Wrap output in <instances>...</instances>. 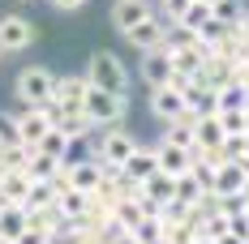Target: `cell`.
Segmentation results:
<instances>
[{
	"instance_id": "cell-1",
	"label": "cell",
	"mask_w": 249,
	"mask_h": 244,
	"mask_svg": "<svg viewBox=\"0 0 249 244\" xmlns=\"http://www.w3.org/2000/svg\"><path fill=\"white\" fill-rule=\"evenodd\" d=\"M86 81L90 86H99V90H112V95H129V86H133V77L124 69V60L116 51H90V60H86Z\"/></svg>"
},
{
	"instance_id": "cell-2",
	"label": "cell",
	"mask_w": 249,
	"mask_h": 244,
	"mask_svg": "<svg viewBox=\"0 0 249 244\" xmlns=\"http://www.w3.org/2000/svg\"><path fill=\"white\" fill-rule=\"evenodd\" d=\"M90 129H112V124H124L129 116V95H112V90H99V86H86V103H82Z\"/></svg>"
},
{
	"instance_id": "cell-3",
	"label": "cell",
	"mask_w": 249,
	"mask_h": 244,
	"mask_svg": "<svg viewBox=\"0 0 249 244\" xmlns=\"http://www.w3.org/2000/svg\"><path fill=\"white\" fill-rule=\"evenodd\" d=\"M52 90H56V73L48 65H22L13 73V98L22 107H43L52 98Z\"/></svg>"
},
{
	"instance_id": "cell-4",
	"label": "cell",
	"mask_w": 249,
	"mask_h": 244,
	"mask_svg": "<svg viewBox=\"0 0 249 244\" xmlns=\"http://www.w3.org/2000/svg\"><path fill=\"white\" fill-rule=\"evenodd\" d=\"M146 107H150V116H155L159 124H176V120H189V116H194V112H189V98H185V90H180L176 81L150 86Z\"/></svg>"
},
{
	"instance_id": "cell-5",
	"label": "cell",
	"mask_w": 249,
	"mask_h": 244,
	"mask_svg": "<svg viewBox=\"0 0 249 244\" xmlns=\"http://www.w3.org/2000/svg\"><path fill=\"white\" fill-rule=\"evenodd\" d=\"M133 150H138V137H133L124 124L99 129V142H95V159H99L103 167H124Z\"/></svg>"
},
{
	"instance_id": "cell-6",
	"label": "cell",
	"mask_w": 249,
	"mask_h": 244,
	"mask_svg": "<svg viewBox=\"0 0 249 244\" xmlns=\"http://www.w3.org/2000/svg\"><path fill=\"white\" fill-rule=\"evenodd\" d=\"M48 129H52L48 107H22V103H18V112H9V116H4V133H9V137H18V142H26V146H35Z\"/></svg>"
},
{
	"instance_id": "cell-7",
	"label": "cell",
	"mask_w": 249,
	"mask_h": 244,
	"mask_svg": "<svg viewBox=\"0 0 249 244\" xmlns=\"http://www.w3.org/2000/svg\"><path fill=\"white\" fill-rule=\"evenodd\" d=\"M35 43H39V26L30 17H22V13H4L0 17V51L4 56H22Z\"/></svg>"
},
{
	"instance_id": "cell-8",
	"label": "cell",
	"mask_w": 249,
	"mask_h": 244,
	"mask_svg": "<svg viewBox=\"0 0 249 244\" xmlns=\"http://www.w3.org/2000/svg\"><path fill=\"white\" fill-rule=\"evenodd\" d=\"M138 77L146 81V90H150V86H163V81H172V77H176V65H172V56H168L163 43L150 48V51H142V60H138Z\"/></svg>"
},
{
	"instance_id": "cell-9",
	"label": "cell",
	"mask_w": 249,
	"mask_h": 244,
	"mask_svg": "<svg viewBox=\"0 0 249 244\" xmlns=\"http://www.w3.org/2000/svg\"><path fill=\"white\" fill-rule=\"evenodd\" d=\"M245 184H249V167L241 163V159H232V154H228V159L215 163V184H211V193H215V197L241 193Z\"/></svg>"
},
{
	"instance_id": "cell-10",
	"label": "cell",
	"mask_w": 249,
	"mask_h": 244,
	"mask_svg": "<svg viewBox=\"0 0 249 244\" xmlns=\"http://www.w3.org/2000/svg\"><path fill=\"white\" fill-rule=\"evenodd\" d=\"M86 73H56V90H52V103L69 107V112H82L86 103Z\"/></svg>"
},
{
	"instance_id": "cell-11",
	"label": "cell",
	"mask_w": 249,
	"mask_h": 244,
	"mask_svg": "<svg viewBox=\"0 0 249 244\" xmlns=\"http://www.w3.org/2000/svg\"><path fill=\"white\" fill-rule=\"evenodd\" d=\"M103 171H107V167H103L99 159H77V163H65L60 176H65L73 189H82V193H95V184L103 180Z\"/></svg>"
},
{
	"instance_id": "cell-12",
	"label": "cell",
	"mask_w": 249,
	"mask_h": 244,
	"mask_svg": "<svg viewBox=\"0 0 249 244\" xmlns=\"http://www.w3.org/2000/svg\"><path fill=\"white\" fill-rule=\"evenodd\" d=\"M163 30H168V22L155 13V17H146V22L129 26V30H124V43H129V48H138V51H150V48H159V43H163Z\"/></svg>"
},
{
	"instance_id": "cell-13",
	"label": "cell",
	"mask_w": 249,
	"mask_h": 244,
	"mask_svg": "<svg viewBox=\"0 0 249 244\" xmlns=\"http://www.w3.org/2000/svg\"><path fill=\"white\" fill-rule=\"evenodd\" d=\"M146 17H155V9H150V0H116L112 4V26L116 30H129V26H138V22H146Z\"/></svg>"
},
{
	"instance_id": "cell-14",
	"label": "cell",
	"mask_w": 249,
	"mask_h": 244,
	"mask_svg": "<svg viewBox=\"0 0 249 244\" xmlns=\"http://www.w3.org/2000/svg\"><path fill=\"white\" fill-rule=\"evenodd\" d=\"M121 171L129 176V180H133V184H142L146 176H155V171H159V154H155V146H146V142H138V150L129 154V163H124Z\"/></svg>"
},
{
	"instance_id": "cell-15",
	"label": "cell",
	"mask_w": 249,
	"mask_h": 244,
	"mask_svg": "<svg viewBox=\"0 0 249 244\" xmlns=\"http://www.w3.org/2000/svg\"><path fill=\"white\" fill-rule=\"evenodd\" d=\"M138 193L146 197V201H155V206H168L176 197V176L172 171H155V176H146V180L138 184Z\"/></svg>"
},
{
	"instance_id": "cell-16",
	"label": "cell",
	"mask_w": 249,
	"mask_h": 244,
	"mask_svg": "<svg viewBox=\"0 0 249 244\" xmlns=\"http://www.w3.org/2000/svg\"><path fill=\"white\" fill-rule=\"evenodd\" d=\"M224 124H219V116L211 112V116H194V142H198V150H219L224 146Z\"/></svg>"
},
{
	"instance_id": "cell-17",
	"label": "cell",
	"mask_w": 249,
	"mask_h": 244,
	"mask_svg": "<svg viewBox=\"0 0 249 244\" xmlns=\"http://www.w3.org/2000/svg\"><path fill=\"white\" fill-rule=\"evenodd\" d=\"M26 223H30V210H26V206H18V201H4V206H0V236L9 244L26 231Z\"/></svg>"
},
{
	"instance_id": "cell-18",
	"label": "cell",
	"mask_w": 249,
	"mask_h": 244,
	"mask_svg": "<svg viewBox=\"0 0 249 244\" xmlns=\"http://www.w3.org/2000/svg\"><path fill=\"white\" fill-rule=\"evenodd\" d=\"M155 154H159V171H172V176L189 171V163H194V154L172 146V142H155Z\"/></svg>"
},
{
	"instance_id": "cell-19",
	"label": "cell",
	"mask_w": 249,
	"mask_h": 244,
	"mask_svg": "<svg viewBox=\"0 0 249 244\" xmlns=\"http://www.w3.org/2000/svg\"><path fill=\"white\" fill-rule=\"evenodd\" d=\"M60 167H65V163H60L56 154H43L39 146H30V159H26V171H30L35 180H56V176H60Z\"/></svg>"
},
{
	"instance_id": "cell-20",
	"label": "cell",
	"mask_w": 249,
	"mask_h": 244,
	"mask_svg": "<svg viewBox=\"0 0 249 244\" xmlns=\"http://www.w3.org/2000/svg\"><path fill=\"white\" fill-rule=\"evenodd\" d=\"M159 142H172V146L198 154V142H194V116H189V120H176V124H163V137H159Z\"/></svg>"
},
{
	"instance_id": "cell-21",
	"label": "cell",
	"mask_w": 249,
	"mask_h": 244,
	"mask_svg": "<svg viewBox=\"0 0 249 244\" xmlns=\"http://www.w3.org/2000/svg\"><path fill=\"white\" fill-rule=\"evenodd\" d=\"M206 22H211V4H202V0H189V4H185V13H180V17H176L172 26L189 30V34H198V30H202Z\"/></svg>"
},
{
	"instance_id": "cell-22",
	"label": "cell",
	"mask_w": 249,
	"mask_h": 244,
	"mask_svg": "<svg viewBox=\"0 0 249 244\" xmlns=\"http://www.w3.org/2000/svg\"><path fill=\"white\" fill-rule=\"evenodd\" d=\"M215 95H219V112H224V107H249V86L241 81V77H232V81L219 86Z\"/></svg>"
},
{
	"instance_id": "cell-23",
	"label": "cell",
	"mask_w": 249,
	"mask_h": 244,
	"mask_svg": "<svg viewBox=\"0 0 249 244\" xmlns=\"http://www.w3.org/2000/svg\"><path fill=\"white\" fill-rule=\"evenodd\" d=\"M245 13H249V9L241 4V0H215V4H211V17H215V22H224V26H236Z\"/></svg>"
},
{
	"instance_id": "cell-24",
	"label": "cell",
	"mask_w": 249,
	"mask_h": 244,
	"mask_svg": "<svg viewBox=\"0 0 249 244\" xmlns=\"http://www.w3.org/2000/svg\"><path fill=\"white\" fill-rule=\"evenodd\" d=\"M56 201V180H35L30 184V197H26V210H43Z\"/></svg>"
},
{
	"instance_id": "cell-25",
	"label": "cell",
	"mask_w": 249,
	"mask_h": 244,
	"mask_svg": "<svg viewBox=\"0 0 249 244\" xmlns=\"http://www.w3.org/2000/svg\"><path fill=\"white\" fill-rule=\"evenodd\" d=\"M35 146L43 150V154H56V159L65 163V150H69V137H65V133H60V129L52 124V129L43 133V137H39V142H35Z\"/></svg>"
},
{
	"instance_id": "cell-26",
	"label": "cell",
	"mask_w": 249,
	"mask_h": 244,
	"mask_svg": "<svg viewBox=\"0 0 249 244\" xmlns=\"http://www.w3.org/2000/svg\"><path fill=\"white\" fill-rule=\"evenodd\" d=\"M219 124H224V133H249V120H245V107H224V112H215Z\"/></svg>"
},
{
	"instance_id": "cell-27",
	"label": "cell",
	"mask_w": 249,
	"mask_h": 244,
	"mask_svg": "<svg viewBox=\"0 0 249 244\" xmlns=\"http://www.w3.org/2000/svg\"><path fill=\"white\" fill-rule=\"evenodd\" d=\"M129 236H133L138 244H163V231H159V219H146L142 227H133Z\"/></svg>"
},
{
	"instance_id": "cell-28",
	"label": "cell",
	"mask_w": 249,
	"mask_h": 244,
	"mask_svg": "<svg viewBox=\"0 0 249 244\" xmlns=\"http://www.w3.org/2000/svg\"><path fill=\"white\" fill-rule=\"evenodd\" d=\"M13 244H56V236H52L48 227H39V223H26V231Z\"/></svg>"
},
{
	"instance_id": "cell-29",
	"label": "cell",
	"mask_w": 249,
	"mask_h": 244,
	"mask_svg": "<svg viewBox=\"0 0 249 244\" xmlns=\"http://www.w3.org/2000/svg\"><path fill=\"white\" fill-rule=\"evenodd\" d=\"M185 4H189V0H159V17H163V22L172 26L176 17L185 13Z\"/></svg>"
},
{
	"instance_id": "cell-30",
	"label": "cell",
	"mask_w": 249,
	"mask_h": 244,
	"mask_svg": "<svg viewBox=\"0 0 249 244\" xmlns=\"http://www.w3.org/2000/svg\"><path fill=\"white\" fill-rule=\"evenodd\" d=\"M52 9L56 13H77V9H86V0H52Z\"/></svg>"
},
{
	"instance_id": "cell-31",
	"label": "cell",
	"mask_w": 249,
	"mask_h": 244,
	"mask_svg": "<svg viewBox=\"0 0 249 244\" xmlns=\"http://www.w3.org/2000/svg\"><path fill=\"white\" fill-rule=\"evenodd\" d=\"M215 244H249L245 236H236V231H232V227H228L224 236H215Z\"/></svg>"
},
{
	"instance_id": "cell-32",
	"label": "cell",
	"mask_w": 249,
	"mask_h": 244,
	"mask_svg": "<svg viewBox=\"0 0 249 244\" xmlns=\"http://www.w3.org/2000/svg\"><path fill=\"white\" fill-rule=\"evenodd\" d=\"M73 244H107V240H103L99 231H86V236H77V240H73Z\"/></svg>"
},
{
	"instance_id": "cell-33",
	"label": "cell",
	"mask_w": 249,
	"mask_h": 244,
	"mask_svg": "<svg viewBox=\"0 0 249 244\" xmlns=\"http://www.w3.org/2000/svg\"><path fill=\"white\" fill-rule=\"evenodd\" d=\"M194 244H215V240H206V236H198V240H194Z\"/></svg>"
},
{
	"instance_id": "cell-34",
	"label": "cell",
	"mask_w": 249,
	"mask_h": 244,
	"mask_svg": "<svg viewBox=\"0 0 249 244\" xmlns=\"http://www.w3.org/2000/svg\"><path fill=\"white\" fill-rule=\"evenodd\" d=\"M4 137H9V133H4V124H0V146H4Z\"/></svg>"
},
{
	"instance_id": "cell-35",
	"label": "cell",
	"mask_w": 249,
	"mask_h": 244,
	"mask_svg": "<svg viewBox=\"0 0 249 244\" xmlns=\"http://www.w3.org/2000/svg\"><path fill=\"white\" fill-rule=\"evenodd\" d=\"M0 244H9V240H4V236H0Z\"/></svg>"
},
{
	"instance_id": "cell-36",
	"label": "cell",
	"mask_w": 249,
	"mask_h": 244,
	"mask_svg": "<svg viewBox=\"0 0 249 244\" xmlns=\"http://www.w3.org/2000/svg\"><path fill=\"white\" fill-rule=\"evenodd\" d=\"M245 120H249V107H245Z\"/></svg>"
},
{
	"instance_id": "cell-37",
	"label": "cell",
	"mask_w": 249,
	"mask_h": 244,
	"mask_svg": "<svg viewBox=\"0 0 249 244\" xmlns=\"http://www.w3.org/2000/svg\"><path fill=\"white\" fill-rule=\"evenodd\" d=\"M0 60H4V51H0Z\"/></svg>"
}]
</instances>
